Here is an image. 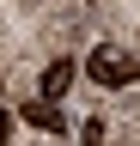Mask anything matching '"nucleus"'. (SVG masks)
I'll list each match as a JSON object with an SVG mask.
<instances>
[{
  "label": "nucleus",
  "mask_w": 140,
  "mask_h": 146,
  "mask_svg": "<svg viewBox=\"0 0 140 146\" xmlns=\"http://www.w3.org/2000/svg\"><path fill=\"white\" fill-rule=\"evenodd\" d=\"M79 146H104V128H98V122H85V128H79Z\"/></svg>",
  "instance_id": "20e7f679"
},
{
  "label": "nucleus",
  "mask_w": 140,
  "mask_h": 146,
  "mask_svg": "<svg viewBox=\"0 0 140 146\" xmlns=\"http://www.w3.org/2000/svg\"><path fill=\"white\" fill-rule=\"evenodd\" d=\"M67 85H73V61H49V73H43V104H61Z\"/></svg>",
  "instance_id": "f03ea898"
},
{
  "label": "nucleus",
  "mask_w": 140,
  "mask_h": 146,
  "mask_svg": "<svg viewBox=\"0 0 140 146\" xmlns=\"http://www.w3.org/2000/svg\"><path fill=\"white\" fill-rule=\"evenodd\" d=\"M25 122H31V128H43V134H61V110H55V104H43V98H37V104H25Z\"/></svg>",
  "instance_id": "7ed1b4c3"
},
{
  "label": "nucleus",
  "mask_w": 140,
  "mask_h": 146,
  "mask_svg": "<svg viewBox=\"0 0 140 146\" xmlns=\"http://www.w3.org/2000/svg\"><path fill=\"white\" fill-rule=\"evenodd\" d=\"M6 134H12V116H6V110H0V146H6Z\"/></svg>",
  "instance_id": "39448f33"
},
{
  "label": "nucleus",
  "mask_w": 140,
  "mask_h": 146,
  "mask_svg": "<svg viewBox=\"0 0 140 146\" xmlns=\"http://www.w3.org/2000/svg\"><path fill=\"white\" fill-rule=\"evenodd\" d=\"M92 79L98 85H110V91H122V85H134L140 79V55H128V49H92Z\"/></svg>",
  "instance_id": "f257e3e1"
}]
</instances>
